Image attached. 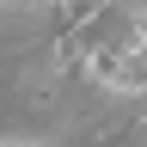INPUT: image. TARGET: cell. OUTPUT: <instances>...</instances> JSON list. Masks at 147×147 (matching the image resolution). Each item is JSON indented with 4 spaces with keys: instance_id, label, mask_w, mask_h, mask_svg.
<instances>
[]
</instances>
